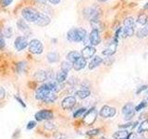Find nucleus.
<instances>
[{"label": "nucleus", "mask_w": 148, "mask_h": 139, "mask_svg": "<svg viewBox=\"0 0 148 139\" xmlns=\"http://www.w3.org/2000/svg\"><path fill=\"white\" fill-rule=\"evenodd\" d=\"M117 47H118V38H116V37H115L114 40L108 45V47H106L103 51V55L108 56V57H109V56H112L116 52Z\"/></svg>", "instance_id": "11"}, {"label": "nucleus", "mask_w": 148, "mask_h": 139, "mask_svg": "<svg viewBox=\"0 0 148 139\" xmlns=\"http://www.w3.org/2000/svg\"><path fill=\"white\" fill-rule=\"evenodd\" d=\"M89 41L92 45H99V43L101 42V38H100V34H99V30L97 29H92L91 34L89 35Z\"/></svg>", "instance_id": "13"}, {"label": "nucleus", "mask_w": 148, "mask_h": 139, "mask_svg": "<svg viewBox=\"0 0 148 139\" xmlns=\"http://www.w3.org/2000/svg\"><path fill=\"white\" fill-rule=\"evenodd\" d=\"M84 16L89 19L90 21H97L99 17V9L97 7H90L84 9Z\"/></svg>", "instance_id": "4"}, {"label": "nucleus", "mask_w": 148, "mask_h": 139, "mask_svg": "<svg viewBox=\"0 0 148 139\" xmlns=\"http://www.w3.org/2000/svg\"><path fill=\"white\" fill-rule=\"evenodd\" d=\"M137 21L142 25H145L147 22V15L146 14H141V15H139Z\"/></svg>", "instance_id": "33"}, {"label": "nucleus", "mask_w": 148, "mask_h": 139, "mask_svg": "<svg viewBox=\"0 0 148 139\" xmlns=\"http://www.w3.org/2000/svg\"><path fill=\"white\" fill-rule=\"evenodd\" d=\"M17 27L18 29L20 30L21 32H22L26 36L29 35L31 34V29H30V26L27 24V22L22 20V19H18V21H17Z\"/></svg>", "instance_id": "14"}, {"label": "nucleus", "mask_w": 148, "mask_h": 139, "mask_svg": "<svg viewBox=\"0 0 148 139\" xmlns=\"http://www.w3.org/2000/svg\"><path fill=\"white\" fill-rule=\"evenodd\" d=\"M95 54V48L92 45H87L82 51V57L84 58L85 59L91 58L92 57H94V55Z\"/></svg>", "instance_id": "16"}, {"label": "nucleus", "mask_w": 148, "mask_h": 139, "mask_svg": "<svg viewBox=\"0 0 148 139\" xmlns=\"http://www.w3.org/2000/svg\"><path fill=\"white\" fill-rule=\"evenodd\" d=\"M35 126H36V122H34V120H31V122H29L27 124V129L32 130V129H34Z\"/></svg>", "instance_id": "39"}, {"label": "nucleus", "mask_w": 148, "mask_h": 139, "mask_svg": "<svg viewBox=\"0 0 148 139\" xmlns=\"http://www.w3.org/2000/svg\"><path fill=\"white\" fill-rule=\"evenodd\" d=\"M29 50L32 53L39 55L44 51V45L38 39H32L29 43Z\"/></svg>", "instance_id": "3"}, {"label": "nucleus", "mask_w": 148, "mask_h": 139, "mask_svg": "<svg viewBox=\"0 0 148 139\" xmlns=\"http://www.w3.org/2000/svg\"><path fill=\"white\" fill-rule=\"evenodd\" d=\"M47 60L50 63L58 62L59 60V55L57 52H51L47 55Z\"/></svg>", "instance_id": "25"}, {"label": "nucleus", "mask_w": 148, "mask_h": 139, "mask_svg": "<svg viewBox=\"0 0 148 139\" xmlns=\"http://www.w3.org/2000/svg\"><path fill=\"white\" fill-rule=\"evenodd\" d=\"M122 32V36L123 37H131L134 34V28L132 27H129V26H124Z\"/></svg>", "instance_id": "22"}, {"label": "nucleus", "mask_w": 148, "mask_h": 139, "mask_svg": "<svg viewBox=\"0 0 148 139\" xmlns=\"http://www.w3.org/2000/svg\"><path fill=\"white\" fill-rule=\"evenodd\" d=\"M148 8V4H146V5H145V8Z\"/></svg>", "instance_id": "49"}, {"label": "nucleus", "mask_w": 148, "mask_h": 139, "mask_svg": "<svg viewBox=\"0 0 148 139\" xmlns=\"http://www.w3.org/2000/svg\"><path fill=\"white\" fill-rule=\"evenodd\" d=\"M134 109H135V108H134V106H133L132 103H127L122 108V113L125 116L124 118L126 120H130L132 117H133Z\"/></svg>", "instance_id": "10"}, {"label": "nucleus", "mask_w": 148, "mask_h": 139, "mask_svg": "<svg viewBox=\"0 0 148 139\" xmlns=\"http://www.w3.org/2000/svg\"><path fill=\"white\" fill-rule=\"evenodd\" d=\"M49 92H52L47 89V87H46L45 85H42L40 87H38V89L36 90V95H35V97L37 99L39 100H44L45 97L47 96V94Z\"/></svg>", "instance_id": "15"}, {"label": "nucleus", "mask_w": 148, "mask_h": 139, "mask_svg": "<svg viewBox=\"0 0 148 139\" xmlns=\"http://www.w3.org/2000/svg\"><path fill=\"white\" fill-rule=\"evenodd\" d=\"M86 111V109L85 108H82V109H78L77 111H75L74 112V114H73V117L74 118H78V117H81V116Z\"/></svg>", "instance_id": "34"}, {"label": "nucleus", "mask_w": 148, "mask_h": 139, "mask_svg": "<svg viewBox=\"0 0 148 139\" xmlns=\"http://www.w3.org/2000/svg\"><path fill=\"white\" fill-rule=\"evenodd\" d=\"M90 91L88 90H80V91H77L76 92V95L77 96H79L80 98L83 99V98H86V97H88L90 96Z\"/></svg>", "instance_id": "28"}, {"label": "nucleus", "mask_w": 148, "mask_h": 139, "mask_svg": "<svg viewBox=\"0 0 148 139\" xmlns=\"http://www.w3.org/2000/svg\"><path fill=\"white\" fill-rule=\"evenodd\" d=\"M6 45V42H5V38L0 34V49H3Z\"/></svg>", "instance_id": "40"}, {"label": "nucleus", "mask_w": 148, "mask_h": 139, "mask_svg": "<svg viewBox=\"0 0 148 139\" xmlns=\"http://www.w3.org/2000/svg\"><path fill=\"white\" fill-rule=\"evenodd\" d=\"M124 26H129V27L135 28V22H134L133 18L129 17V18L125 19V21H124Z\"/></svg>", "instance_id": "31"}, {"label": "nucleus", "mask_w": 148, "mask_h": 139, "mask_svg": "<svg viewBox=\"0 0 148 139\" xmlns=\"http://www.w3.org/2000/svg\"><path fill=\"white\" fill-rule=\"evenodd\" d=\"M97 117V111L95 108H92L83 116V122L86 125H92L95 122Z\"/></svg>", "instance_id": "5"}, {"label": "nucleus", "mask_w": 148, "mask_h": 139, "mask_svg": "<svg viewBox=\"0 0 148 139\" xmlns=\"http://www.w3.org/2000/svg\"><path fill=\"white\" fill-rule=\"evenodd\" d=\"M128 139H143V136L140 133H131L129 134Z\"/></svg>", "instance_id": "37"}, {"label": "nucleus", "mask_w": 148, "mask_h": 139, "mask_svg": "<svg viewBox=\"0 0 148 139\" xmlns=\"http://www.w3.org/2000/svg\"><path fill=\"white\" fill-rule=\"evenodd\" d=\"M98 1H100V2H106V1H108V0H98Z\"/></svg>", "instance_id": "48"}, {"label": "nucleus", "mask_w": 148, "mask_h": 139, "mask_svg": "<svg viewBox=\"0 0 148 139\" xmlns=\"http://www.w3.org/2000/svg\"><path fill=\"white\" fill-rule=\"evenodd\" d=\"M50 22H51V19L46 15V14L39 13V15H38V17H37L34 23L40 27H45V26H47Z\"/></svg>", "instance_id": "8"}, {"label": "nucleus", "mask_w": 148, "mask_h": 139, "mask_svg": "<svg viewBox=\"0 0 148 139\" xmlns=\"http://www.w3.org/2000/svg\"><path fill=\"white\" fill-rule=\"evenodd\" d=\"M76 104V98L74 96H67L62 100L61 106L64 109H71Z\"/></svg>", "instance_id": "12"}, {"label": "nucleus", "mask_w": 148, "mask_h": 139, "mask_svg": "<svg viewBox=\"0 0 148 139\" xmlns=\"http://www.w3.org/2000/svg\"><path fill=\"white\" fill-rule=\"evenodd\" d=\"M67 77H68V72H65V71H62V70H61V71L58 72L56 81H57L58 83H61L66 81Z\"/></svg>", "instance_id": "21"}, {"label": "nucleus", "mask_w": 148, "mask_h": 139, "mask_svg": "<svg viewBox=\"0 0 148 139\" xmlns=\"http://www.w3.org/2000/svg\"><path fill=\"white\" fill-rule=\"evenodd\" d=\"M13 0H0V5L3 7V8H6L8 6H9L11 3H12Z\"/></svg>", "instance_id": "36"}, {"label": "nucleus", "mask_w": 148, "mask_h": 139, "mask_svg": "<svg viewBox=\"0 0 148 139\" xmlns=\"http://www.w3.org/2000/svg\"><path fill=\"white\" fill-rule=\"evenodd\" d=\"M34 78L38 82H45V80H47V74L45 71H38L34 74Z\"/></svg>", "instance_id": "20"}, {"label": "nucleus", "mask_w": 148, "mask_h": 139, "mask_svg": "<svg viewBox=\"0 0 148 139\" xmlns=\"http://www.w3.org/2000/svg\"><path fill=\"white\" fill-rule=\"evenodd\" d=\"M39 13L37 11V9H35L34 8L32 7H27L24 8L21 10V15L24 19V21H28V22H35L37 17H38Z\"/></svg>", "instance_id": "2"}, {"label": "nucleus", "mask_w": 148, "mask_h": 139, "mask_svg": "<svg viewBox=\"0 0 148 139\" xmlns=\"http://www.w3.org/2000/svg\"><path fill=\"white\" fill-rule=\"evenodd\" d=\"M54 117V114L51 110L49 109H42L38 111L35 114V119L36 120H50Z\"/></svg>", "instance_id": "7"}, {"label": "nucleus", "mask_w": 148, "mask_h": 139, "mask_svg": "<svg viewBox=\"0 0 148 139\" xmlns=\"http://www.w3.org/2000/svg\"><path fill=\"white\" fill-rule=\"evenodd\" d=\"M57 98H58V96H57V95H56L55 92H49L47 94V96L44 98L43 101H45V103H52V102H55L56 100H57Z\"/></svg>", "instance_id": "23"}, {"label": "nucleus", "mask_w": 148, "mask_h": 139, "mask_svg": "<svg viewBox=\"0 0 148 139\" xmlns=\"http://www.w3.org/2000/svg\"><path fill=\"white\" fill-rule=\"evenodd\" d=\"M102 62H103V59H102V58L98 57V56H96V57H95L94 58H92L91 60V62L89 63V69L92 70V69H95L96 67H98Z\"/></svg>", "instance_id": "18"}, {"label": "nucleus", "mask_w": 148, "mask_h": 139, "mask_svg": "<svg viewBox=\"0 0 148 139\" xmlns=\"http://www.w3.org/2000/svg\"><path fill=\"white\" fill-rule=\"evenodd\" d=\"M113 137L115 139H128L129 133L127 131H119L113 134Z\"/></svg>", "instance_id": "24"}, {"label": "nucleus", "mask_w": 148, "mask_h": 139, "mask_svg": "<svg viewBox=\"0 0 148 139\" xmlns=\"http://www.w3.org/2000/svg\"><path fill=\"white\" fill-rule=\"evenodd\" d=\"M15 98L17 99V101L18 102V103H21V106L23 107V108H25V107H26V105L24 104V103H23V101L20 98V97H18V96H15Z\"/></svg>", "instance_id": "45"}, {"label": "nucleus", "mask_w": 148, "mask_h": 139, "mask_svg": "<svg viewBox=\"0 0 148 139\" xmlns=\"http://www.w3.org/2000/svg\"><path fill=\"white\" fill-rule=\"evenodd\" d=\"M13 34V31L10 27H7L5 29L2 30V36L3 37H7V38H9Z\"/></svg>", "instance_id": "32"}, {"label": "nucleus", "mask_w": 148, "mask_h": 139, "mask_svg": "<svg viewBox=\"0 0 148 139\" xmlns=\"http://www.w3.org/2000/svg\"><path fill=\"white\" fill-rule=\"evenodd\" d=\"M5 96H6V92L3 87H0V99H3Z\"/></svg>", "instance_id": "43"}, {"label": "nucleus", "mask_w": 148, "mask_h": 139, "mask_svg": "<svg viewBox=\"0 0 148 139\" xmlns=\"http://www.w3.org/2000/svg\"><path fill=\"white\" fill-rule=\"evenodd\" d=\"M14 45H15V47L18 51H21L29 45V42H28L26 36H18L15 39Z\"/></svg>", "instance_id": "6"}, {"label": "nucleus", "mask_w": 148, "mask_h": 139, "mask_svg": "<svg viewBox=\"0 0 148 139\" xmlns=\"http://www.w3.org/2000/svg\"><path fill=\"white\" fill-rule=\"evenodd\" d=\"M45 128L47 129V130H53L55 128V126L53 125V123H51V122H45Z\"/></svg>", "instance_id": "41"}, {"label": "nucleus", "mask_w": 148, "mask_h": 139, "mask_svg": "<svg viewBox=\"0 0 148 139\" xmlns=\"http://www.w3.org/2000/svg\"><path fill=\"white\" fill-rule=\"evenodd\" d=\"M143 100H145V102H146V103L148 104V91L145 93V99H143Z\"/></svg>", "instance_id": "47"}, {"label": "nucleus", "mask_w": 148, "mask_h": 139, "mask_svg": "<svg viewBox=\"0 0 148 139\" xmlns=\"http://www.w3.org/2000/svg\"><path fill=\"white\" fill-rule=\"evenodd\" d=\"M147 35H148V24H145V27L137 32V36L139 38H143V37H145Z\"/></svg>", "instance_id": "26"}, {"label": "nucleus", "mask_w": 148, "mask_h": 139, "mask_svg": "<svg viewBox=\"0 0 148 139\" xmlns=\"http://www.w3.org/2000/svg\"><path fill=\"white\" fill-rule=\"evenodd\" d=\"M46 1H48L49 3H51L52 5H58L61 0H46Z\"/></svg>", "instance_id": "44"}, {"label": "nucleus", "mask_w": 148, "mask_h": 139, "mask_svg": "<svg viewBox=\"0 0 148 139\" xmlns=\"http://www.w3.org/2000/svg\"><path fill=\"white\" fill-rule=\"evenodd\" d=\"M99 131H100L99 129H94V130H91V131H88L86 133V134L89 136H96V134L99 133Z\"/></svg>", "instance_id": "35"}, {"label": "nucleus", "mask_w": 148, "mask_h": 139, "mask_svg": "<svg viewBox=\"0 0 148 139\" xmlns=\"http://www.w3.org/2000/svg\"><path fill=\"white\" fill-rule=\"evenodd\" d=\"M116 114V109L113 107L104 106L100 110V115L103 118H112Z\"/></svg>", "instance_id": "9"}, {"label": "nucleus", "mask_w": 148, "mask_h": 139, "mask_svg": "<svg viewBox=\"0 0 148 139\" xmlns=\"http://www.w3.org/2000/svg\"><path fill=\"white\" fill-rule=\"evenodd\" d=\"M145 89H147V85H143V86H141L140 88H139V89L137 90V94H139V93L140 92H142L143 90H145Z\"/></svg>", "instance_id": "46"}, {"label": "nucleus", "mask_w": 148, "mask_h": 139, "mask_svg": "<svg viewBox=\"0 0 148 139\" xmlns=\"http://www.w3.org/2000/svg\"><path fill=\"white\" fill-rule=\"evenodd\" d=\"M86 65H87L86 59L81 56V57L79 58L77 60H75V61L72 63V68L75 70V71H80V70L84 68Z\"/></svg>", "instance_id": "17"}, {"label": "nucleus", "mask_w": 148, "mask_h": 139, "mask_svg": "<svg viewBox=\"0 0 148 139\" xmlns=\"http://www.w3.org/2000/svg\"><path fill=\"white\" fill-rule=\"evenodd\" d=\"M26 67H27V63H26L25 61H21V62H18V63L17 64V72H18V73L25 72Z\"/></svg>", "instance_id": "30"}, {"label": "nucleus", "mask_w": 148, "mask_h": 139, "mask_svg": "<svg viewBox=\"0 0 148 139\" xmlns=\"http://www.w3.org/2000/svg\"><path fill=\"white\" fill-rule=\"evenodd\" d=\"M135 123H132V122H129V123H126V124H124V125H119V128H128V127H131V126H135Z\"/></svg>", "instance_id": "42"}, {"label": "nucleus", "mask_w": 148, "mask_h": 139, "mask_svg": "<svg viewBox=\"0 0 148 139\" xmlns=\"http://www.w3.org/2000/svg\"><path fill=\"white\" fill-rule=\"evenodd\" d=\"M80 57H81V54L77 52V51H71V52L67 55V59H68V61H69L71 63H73Z\"/></svg>", "instance_id": "19"}, {"label": "nucleus", "mask_w": 148, "mask_h": 139, "mask_svg": "<svg viewBox=\"0 0 148 139\" xmlns=\"http://www.w3.org/2000/svg\"><path fill=\"white\" fill-rule=\"evenodd\" d=\"M148 131V120H143V122L140 124V126L138 128V133H141L143 132Z\"/></svg>", "instance_id": "27"}, {"label": "nucleus", "mask_w": 148, "mask_h": 139, "mask_svg": "<svg viewBox=\"0 0 148 139\" xmlns=\"http://www.w3.org/2000/svg\"><path fill=\"white\" fill-rule=\"evenodd\" d=\"M101 139H106V138H104V137H102Z\"/></svg>", "instance_id": "50"}, {"label": "nucleus", "mask_w": 148, "mask_h": 139, "mask_svg": "<svg viewBox=\"0 0 148 139\" xmlns=\"http://www.w3.org/2000/svg\"><path fill=\"white\" fill-rule=\"evenodd\" d=\"M146 106H147V103H146V102H145V100H143L141 104H139V105L136 107V108H135V110H136V111H139V110L143 109V108H145Z\"/></svg>", "instance_id": "38"}, {"label": "nucleus", "mask_w": 148, "mask_h": 139, "mask_svg": "<svg viewBox=\"0 0 148 139\" xmlns=\"http://www.w3.org/2000/svg\"><path fill=\"white\" fill-rule=\"evenodd\" d=\"M72 68V63H71L69 61H63L61 63V70L62 71H65V72H69L71 71V69Z\"/></svg>", "instance_id": "29"}, {"label": "nucleus", "mask_w": 148, "mask_h": 139, "mask_svg": "<svg viewBox=\"0 0 148 139\" xmlns=\"http://www.w3.org/2000/svg\"><path fill=\"white\" fill-rule=\"evenodd\" d=\"M87 32L83 28H71L67 34V39L73 43H80L86 39Z\"/></svg>", "instance_id": "1"}]
</instances>
